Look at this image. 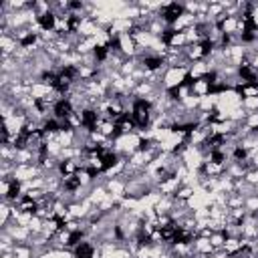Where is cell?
<instances>
[{
	"mask_svg": "<svg viewBox=\"0 0 258 258\" xmlns=\"http://www.w3.org/2000/svg\"><path fill=\"white\" fill-rule=\"evenodd\" d=\"M187 79H189V69H185V67H171L163 75V89L165 91H173V89L181 87Z\"/></svg>",
	"mask_w": 258,
	"mask_h": 258,
	"instance_id": "obj_1",
	"label": "cell"
},
{
	"mask_svg": "<svg viewBox=\"0 0 258 258\" xmlns=\"http://www.w3.org/2000/svg\"><path fill=\"white\" fill-rule=\"evenodd\" d=\"M242 248H244V238H226V242H224V252L230 256L238 254Z\"/></svg>",
	"mask_w": 258,
	"mask_h": 258,
	"instance_id": "obj_2",
	"label": "cell"
},
{
	"mask_svg": "<svg viewBox=\"0 0 258 258\" xmlns=\"http://www.w3.org/2000/svg\"><path fill=\"white\" fill-rule=\"evenodd\" d=\"M218 26L222 28L224 34H238V18L236 16H226Z\"/></svg>",
	"mask_w": 258,
	"mask_h": 258,
	"instance_id": "obj_3",
	"label": "cell"
},
{
	"mask_svg": "<svg viewBox=\"0 0 258 258\" xmlns=\"http://www.w3.org/2000/svg\"><path fill=\"white\" fill-rule=\"evenodd\" d=\"M242 107L244 111L250 115V113H258V97H244L242 99Z\"/></svg>",
	"mask_w": 258,
	"mask_h": 258,
	"instance_id": "obj_4",
	"label": "cell"
},
{
	"mask_svg": "<svg viewBox=\"0 0 258 258\" xmlns=\"http://www.w3.org/2000/svg\"><path fill=\"white\" fill-rule=\"evenodd\" d=\"M244 208H246L248 214L258 212V196H250V198H246V200H244Z\"/></svg>",
	"mask_w": 258,
	"mask_h": 258,
	"instance_id": "obj_5",
	"label": "cell"
},
{
	"mask_svg": "<svg viewBox=\"0 0 258 258\" xmlns=\"http://www.w3.org/2000/svg\"><path fill=\"white\" fill-rule=\"evenodd\" d=\"M244 179H246L248 183H252V185L258 187V169H250V171L244 175Z\"/></svg>",
	"mask_w": 258,
	"mask_h": 258,
	"instance_id": "obj_6",
	"label": "cell"
},
{
	"mask_svg": "<svg viewBox=\"0 0 258 258\" xmlns=\"http://www.w3.org/2000/svg\"><path fill=\"white\" fill-rule=\"evenodd\" d=\"M2 258H16V256H14L12 252H10V254H2Z\"/></svg>",
	"mask_w": 258,
	"mask_h": 258,
	"instance_id": "obj_7",
	"label": "cell"
}]
</instances>
